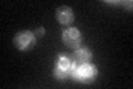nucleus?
<instances>
[{
	"instance_id": "nucleus-7",
	"label": "nucleus",
	"mask_w": 133,
	"mask_h": 89,
	"mask_svg": "<svg viewBox=\"0 0 133 89\" xmlns=\"http://www.w3.org/2000/svg\"><path fill=\"white\" fill-rule=\"evenodd\" d=\"M33 33H35V36H37V37H43L44 36V29L42 27H40V28L37 29V30L33 31Z\"/></svg>"
},
{
	"instance_id": "nucleus-1",
	"label": "nucleus",
	"mask_w": 133,
	"mask_h": 89,
	"mask_svg": "<svg viewBox=\"0 0 133 89\" xmlns=\"http://www.w3.org/2000/svg\"><path fill=\"white\" fill-rule=\"evenodd\" d=\"M98 75L97 67L91 63L76 65L71 74V77L79 82H90L94 80Z\"/></svg>"
},
{
	"instance_id": "nucleus-4",
	"label": "nucleus",
	"mask_w": 133,
	"mask_h": 89,
	"mask_svg": "<svg viewBox=\"0 0 133 89\" xmlns=\"http://www.w3.org/2000/svg\"><path fill=\"white\" fill-rule=\"evenodd\" d=\"M62 40L70 48H78L81 44V33L77 28H68L62 33Z\"/></svg>"
},
{
	"instance_id": "nucleus-3",
	"label": "nucleus",
	"mask_w": 133,
	"mask_h": 89,
	"mask_svg": "<svg viewBox=\"0 0 133 89\" xmlns=\"http://www.w3.org/2000/svg\"><path fill=\"white\" fill-rule=\"evenodd\" d=\"M14 45L18 49L22 50V51H27V50L32 49L36 45L35 33L29 30L18 32L14 38Z\"/></svg>"
},
{
	"instance_id": "nucleus-2",
	"label": "nucleus",
	"mask_w": 133,
	"mask_h": 89,
	"mask_svg": "<svg viewBox=\"0 0 133 89\" xmlns=\"http://www.w3.org/2000/svg\"><path fill=\"white\" fill-rule=\"evenodd\" d=\"M76 63L71 58L64 56V55H60L57 59L56 67H55V76L57 79H65L66 77L71 76L73 68Z\"/></svg>"
},
{
	"instance_id": "nucleus-5",
	"label": "nucleus",
	"mask_w": 133,
	"mask_h": 89,
	"mask_svg": "<svg viewBox=\"0 0 133 89\" xmlns=\"http://www.w3.org/2000/svg\"><path fill=\"white\" fill-rule=\"evenodd\" d=\"M57 20L59 21L61 25L63 26H69L73 22V19H74V16H73V11L71 8L69 7H60L58 8L57 10Z\"/></svg>"
},
{
	"instance_id": "nucleus-6",
	"label": "nucleus",
	"mask_w": 133,
	"mask_h": 89,
	"mask_svg": "<svg viewBox=\"0 0 133 89\" xmlns=\"http://www.w3.org/2000/svg\"><path fill=\"white\" fill-rule=\"evenodd\" d=\"M92 59V54L90 50L82 48L78 49L77 51H74L72 55V60L74 61L76 65H82V63H89Z\"/></svg>"
}]
</instances>
